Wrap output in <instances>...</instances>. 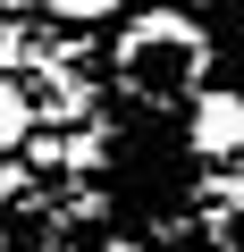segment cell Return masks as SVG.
Wrapping results in <instances>:
<instances>
[{
    "label": "cell",
    "instance_id": "cell-5",
    "mask_svg": "<svg viewBox=\"0 0 244 252\" xmlns=\"http://www.w3.org/2000/svg\"><path fill=\"white\" fill-rule=\"evenodd\" d=\"M17 59H26V42H17V34H9V26H0V76H9V67H17Z\"/></svg>",
    "mask_w": 244,
    "mask_h": 252
},
{
    "label": "cell",
    "instance_id": "cell-1",
    "mask_svg": "<svg viewBox=\"0 0 244 252\" xmlns=\"http://www.w3.org/2000/svg\"><path fill=\"white\" fill-rule=\"evenodd\" d=\"M202 34L185 26V17H143L135 34H127V51H118V67H127V84L143 93V101H177L194 76H202Z\"/></svg>",
    "mask_w": 244,
    "mask_h": 252
},
{
    "label": "cell",
    "instance_id": "cell-4",
    "mask_svg": "<svg viewBox=\"0 0 244 252\" xmlns=\"http://www.w3.org/2000/svg\"><path fill=\"white\" fill-rule=\"evenodd\" d=\"M42 9L59 17V26H93V17H109L118 0H42Z\"/></svg>",
    "mask_w": 244,
    "mask_h": 252
},
{
    "label": "cell",
    "instance_id": "cell-3",
    "mask_svg": "<svg viewBox=\"0 0 244 252\" xmlns=\"http://www.w3.org/2000/svg\"><path fill=\"white\" fill-rule=\"evenodd\" d=\"M26 135H34V101H26V93H17L9 76H0V160H9V152H17Z\"/></svg>",
    "mask_w": 244,
    "mask_h": 252
},
{
    "label": "cell",
    "instance_id": "cell-6",
    "mask_svg": "<svg viewBox=\"0 0 244 252\" xmlns=\"http://www.w3.org/2000/svg\"><path fill=\"white\" fill-rule=\"evenodd\" d=\"M0 9H42V0H0Z\"/></svg>",
    "mask_w": 244,
    "mask_h": 252
},
{
    "label": "cell",
    "instance_id": "cell-2",
    "mask_svg": "<svg viewBox=\"0 0 244 252\" xmlns=\"http://www.w3.org/2000/svg\"><path fill=\"white\" fill-rule=\"evenodd\" d=\"M194 152H244V93H202L194 109Z\"/></svg>",
    "mask_w": 244,
    "mask_h": 252
}]
</instances>
